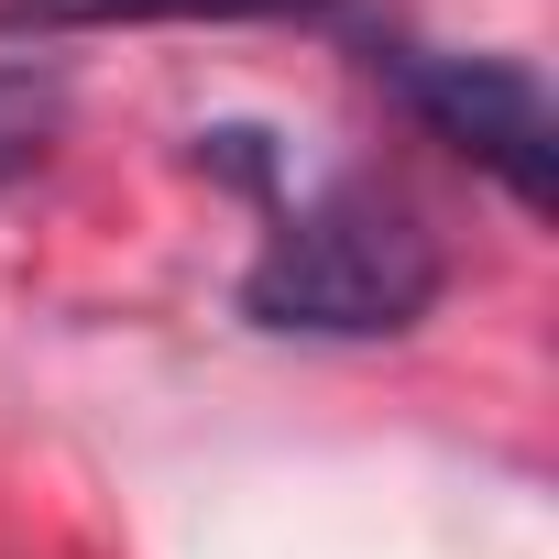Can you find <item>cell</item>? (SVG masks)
<instances>
[{"label":"cell","instance_id":"obj_4","mask_svg":"<svg viewBox=\"0 0 559 559\" xmlns=\"http://www.w3.org/2000/svg\"><path fill=\"white\" fill-rule=\"evenodd\" d=\"M56 121H67V88H56L45 67H0V187L45 165Z\"/></svg>","mask_w":559,"mask_h":559},{"label":"cell","instance_id":"obj_1","mask_svg":"<svg viewBox=\"0 0 559 559\" xmlns=\"http://www.w3.org/2000/svg\"><path fill=\"white\" fill-rule=\"evenodd\" d=\"M450 286L439 230L384 198V187H319L308 209H286L263 230L252 274H241V319L263 330H308V341H384L417 330Z\"/></svg>","mask_w":559,"mask_h":559},{"label":"cell","instance_id":"obj_3","mask_svg":"<svg viewBox=\"0 0 559 559\" xmlns=\"http://www.w3.org/2000/svg\"><path fill=\"white\" fill-rule=\"evenodd\" d=\"M341 12V0H0L12 34H88V23H286Z\"/></svg>","mask_w":559,"mask_h":559},{"label":"cell","instance_id":"obj_2","mask_svg":"<svg viewBox=\"0 0 559 559\" xmlns=\"http://www.w3.org/2000/svg\"><path fill=\"white\" fill-rule=\"evenodd\" d=\"M373 78H395V99H406L450 154H472L515 209H548V198H559V110H548L537 67H515V56H428V45H384Z\"/></svg>","mask_w":559,"mask_h":559}]
</instances>
